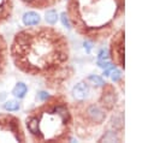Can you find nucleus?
<instances>
[{"label":"nucleus","mask_w":154,"mask_h":143,"mask_svg":"<svg viewBox=\"0 0 154 143\" xmlns=\"http://www.w3.org/2000/svg\"><path fill=\"white\" fill-rule=\"evenodd\" d=\"M8 52L17 70L41 79L51 91H65L75 75L70 41L54 25H32L18 30Z\"/></svg>","instance_id":"1"},{"label":"nucleus","mask_w":154,"mask_h":143,"mask_svg":"<svg viewBox=\"0 0 154 143\" xmlns=\"http://www.w3.org/2000/svg\"><path fill=\"white\" fill-rule=\"evenodd\" d=\"M73 135L82 141L123 142L124 102L118 88L90 75L71 90Z\"/></svg>","instance_id":"2"},{"label":"nucleus","mask_w":154,"mask_h":143,"mask_svg":"<svg viewBox=\"0 0 154 143\" xmlns=\"http://www.w3.org/2000/svg\"><path fill=\"white\" fill-rule=\"evenodd\" d=\"M70 26L90 43H102L124 25L125 0H66Z\"/></svg>","instance_id":"3"},{"label":"nucleus","mask_w":154,"mask_h":143,"mask_svg":"<svg viewBox=\"0 0 154 143\" xmlns=\"http://www.w3.org/2000/svg\"><path fill=\"white\" fill-rule=\"evenodd\" d=\"M24 127L31 142H70L73 137V118L67 95L64 91L48 95L28 112Z\"/></svg>","instance_id":"4"},{"label":"nucleus","mask_w":154,"mask_h":143,"mask_svg":"<svg viewBox=\"0 0 154 143\" xmlns=\"http://www.w3.org/2000/svg\"><path fill=\"white\" fill-rule=\"evenodd\" d=\"M25 127L19 117L12 112L0 113V142H26Z\"/></svg>","instance_id":"5"},{"label":"nucleus","mask_w":154,"mask_h":143,"mask_svg":"<svg viewBox=\"0 0 154 143\" xmlns=\"http://www.w3.org/2000/svg\"><path fill=\"white\" fill-rule=\"evenodd\" d=\"M108 56L116 67L124 70V25L109 37Z\"/></svg>","instance_id":"6"},{"label":"nucleus","mask_w":154,"mask_h":143,"mask_svg":"<svg viewBox=\"0 0 154 143\" xmlns=\"http://www.w3.org/2000/svg\"><path fill=\"white\" fill-rule=\"evenodd\" d=\"M24 6L31 10H47L55 7L64 0H19Z\"/></svg>","instance_id":"7"},{"label":"nucleus","mask_w":154,"mask_h":143,"mask_svg":"<svg viewBox=\"0 0 154 143\" xmlns=\"http://www.w3.org/2000/svg\"><path fill=\"white\" fill-rule=\"evenodd\" d=\"M14 12V0H0V26L7 23Z\"/></svg>","instance_id":"8"},{"label":"nucleus","mask_w":154,"mask_h":143,"mask_svg":"<svg viewBox=\"0 0 154 143\" xmlns=\"http://www.w3.org/2000/svg\"><path fill=\"white\" fill-rule=\"evenodd\" d=\"M8 58H10V52H8V43L4 35L0 32V78L5 73L7 65H8Z\"/></svg>","instance_id":"9"},{"label":"nucleus","mask_w":154,"mask_h":143,"mask_svg":"<svg viewBox=\"0 0 154 143\" xmlns=\"http://www.w3.org/2000/svg\"><path fill=\"white\" fill-rule=\"evenodd\" d=\"M22 20H23V24L25 26H32V25H37L40 23V16L37 12H35L34 10H30V11H26L23 17H22Z\"/></svg>","instance_id":"10"},{"label":"nucleus","mask_w":154,"mask_h":143,"mask_svg":"<svg viewBox=\"0 0 154 143\" xmlns=\"http://www.w3.org/2000/svg\"><path fill=\"white\" fill-rule=\"evenodd\" d=\"M28 93V87L23 83V82H18L13 89H12V95L17 99H23Z\"/></svg>","instance_id":"11"},{"label":"nucleus","mask_w":154,"mask_h":143,"mask_svg":"<svg viewBox=\"0 0 154 143\" xmlns=\"http://www.w3.org/2000/svg\"><path fill=\"white\" fill-rule=\"evenodd\" d=\"M45 19L49 25H54L58 22V12L54 7L52 8H47L46 13H45Z\"/></svg>","instance_id":"12"},{"label":"nucleus","mask_w":154,"mask_h":143,"mask_svg":"<svg viewBox=\"0 0 154 143\" xmlns=\"http://www.w3.org/2000/svg\"><path fill=\"white\" fill-rule=\"evenodd\" d=\"M2 108L6 112H17L20 108V106H19V102L18 101H16V100H8V101H6L2 105Z\"/></svg>","instance_id":"13"},{"label":"nucleus","mask_w":154,"mask_h":143,"mask_svg":"<svg viewBox=\"0 0 154 143\" xmlns=\"http://www.w3.org/2000/svg\"><path fill=\"white\" fill-rule=\"evenodd\" d=\"M61 18H63V23H64V25H66L67 28H71V26H70V22H69V18H67V16H66V13H65V12L61 14Z\"/></svg>","instance_id":"14"}]
</instances>
